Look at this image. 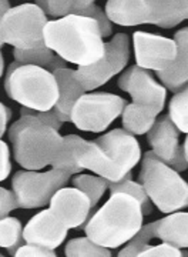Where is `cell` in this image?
Instances as JSON below:
<instances>
[{
    "label": "cell",
    "instance_id": "obj_28",
    "mask_svg": "<svg viewBox=\"0 0 188 257\" xmlns=\"http://www.w3.org/2000/svg\"><path fill=\"white\" fill-rule=\"evenodd\" d=\"M168 117L181 133L188 135V84L172 96L168 106Z\"/></svg>",
    "mask_w": 188,
    "mask_h": 257
},
{
    "label": "cell",
    "instance_id": "obj_9",
    "mask_svg": "<svg viewBox=\"0 0 188 257\" xmlns=\"http://www.w3.org/2000/svg\"><path fill=\"white\" fill-rule=\"evenodd\" d=\"M125 104L113 93H84L73 106L70 121L81 132L101 133L121 116Z\"/></svg>",
    "mask_w": 188,
    "mask_h": 257
},
{
    "label": "cell",
    "instance_id": "obj_7",
    "mask_svg": "<svg viewBox=\"0 0 188 257\" xmlns=\"http://www.w3.org/2000/svg\"><path fill=\"white\" fill-rule=\"evenodd\" d=\"M47 15L37 5L25 3L10 10L0 19V47L10 45L13 49H35L45 45L43 29Z\"/></svg>",
    "mask_w": 188,
    "mask_h": 257
},
{
    "label": "cell",
    "instance_id": "obj_6",
    "mask_svg": "<svg viewBox=\"0 0 188 257\" xmlns=\"http://www.w3.org/2000/svg\"><path fill=\"white\" fill-rule=\"evenodd\" d=\"M138 180L161 213L168 214L188 207V183L174 167L160 160L151 150L141 159Z\"/></svg>",
    "mask_w": 188,
    "mask_h": 257
},
{
    "label": "cell",
    "instance_id": "obj_22",
    "mask_svg": "<svg viewBox=\"0 0 188 257\" xmlns=\"http://www.w3.org/2000/svg\"><path fill=\"white\" fill-rule=\"evenodd\" d=\"M86 139L80 138L77 135H67L63 136V147L60 153L54 159L52 167L64 170L70 175H76L83 172L80 166V156Z\"/></svg>",
    "mask_w": 188,
    "mask_h": 257
},
{
    "label": "cell",
    "instance_id": "obj_11",
    "mask_svg": "<svg viewBox=\"0 0 188 257\" xmlns=\"http://www.w3.org/2000/svg\"><path fill=\"white\" fill-rule=\"evenodd\" d=\"M133 45L135 63L147 70H167L177 57L175 40L157 33L135 32L133 35Z\"/></svg>",
    "mask_w": 188,
    "mask_h": 257
},
{
    "label": "cell",
    "instance_id": "obj_36",
    "mask_svg": "<svg viewBox=\"0 0 188 257\" xmlns=\"http://www.w3.org/2000/svg\"><path fill=\"white\" fill-rule=\"evenodd\" d=\"M10 119H12V110L8 106H5L3 103H0V138L5 135Z\"/></svg>",
    "mask_w": 188,
    "mask_h": 257
},
{
    "label": "cell",
    "instance_id": "obj_15",
    "mask_svg": "<svg viewBox=\"0 0 188 257\" xmlns=\"http://www.w3.org/2000/svg\"><path fill=\"white\" fill-rule=\"evenodd\" d=\"M67 227L56 219L50 209L42 210L33 216L26 227H23V239L26 243L37 244L40 247H60L67 237Z\"/></svg>",
    "mask_w": 188,
    "mask_h": 257
},
{
    "label": "cell",
    "instance_id": "obj_24",
    "mask_svg": "<svg viewBox=\"0 0 188 257\" xmlns=\"http://www.w3.org/2000/svg\"><path fill=\"white\" fill-rule=\"evenodd\" d=\"M94 0H36V5L47 16L53 19L64 18L69 15H80Z\"/></svg>",
    "mask_w": 188,
    "mask_h": 257
},
{
    "label": "cell",
    "instance_id": "obj_3",
    "mask_svg": "<svg viewBox=\"0 0 188 257\" xmlns=\"http://www.w3.org/2000/svg\"><path fill=\"white\" fill-rule=\"evenodd\" d=\"M144 213L140 202L128 193H111L106 204L90 216L83 226L86 236L107 248L127 244L143 227Z\"/></svg>",
    "mask_w": 188,
    "mask_h": 257
},
{
    "label": "cell",
    "instance_id": "obj_29",
    "mask_svg": "<svg viewBox=\"0 0 188 257\" xmlns=\"http://www.w3.org/2000/svg\"><path fill=\"white\" fill-rule=\"evenodd\" d=\"M64 254L67 257H110L111 251L110 248L94 243L89 237H77L67 243Z\"/></svg>",
    "mask_w": 188,
    "mask_h": 257
},
{
    "label": "cell",
    "instance_id": "obj_25",
    "mask_svg": "<svg viewBox=\"0 0 188 257\" xmlns=\"http://www.w3.org/2000/svg\"><path fill=\"white\" fill-rule=\"evenodd\" d=\"M26 241L23 239V226L19 219L9 214L0 219V247L6 248L12 256Z\"/></svg>",
    "mask_w": 188,
    "mask_h": 257
},
{
    "label": "cell",
    "instance_id": "obj_4",
    "mask_svg": "<svg viewBox=\"0 0 188 257\" xmlns=\"http://www.w3.org/2000/svg\"><path fill=\"white\" fill-rule=\"evenodd\" d=\"M13 156L23 169L42 170L52 166L63 147L59 130L45 124L35 116H22L9 128Z\"/></svg>",
    "mask_w": 188,
    "mask_h": 257
},
{
    "label": "cell",
    "instance_id": "obj_14",
    "mask_svg": "<svg viewBox=\"0 0 188 257\" xmlns=\"http://www.w3.org/2000/svg\"><path fill=\"white\" fill-rule=\"evenodd\" d=\"M56 219L67 229H80L94 213L89 196L77 187H62L49 203Z\"/></svg>",
    "mask_w": 188,
    "mask_h": 257
},
{
    "label": "cell",
    "instance_id": "obj_5",
    "mask_svg": "<svg viewBox=\"0 0 188 257\" xmlns=\"http://www.w3.org/2000/svg\"><path fill=\"white\" fill-rule=\"evenodd\" d=\"M5 92L22 107L52 110L59 100V86L53 72L35 64L10 63L5 76Z\"/></svg>",
    "mask_w": 188,
    "mask_h": 257
},
{
    "label": "cell",
    "instance_id": "obj_19",
    "mask_svg": "<svg viewBox=\"0 0 188 257\" xmlns=\"http://www.w3.org/2000/svg\"><path fill=\"white\" fill-rule=\"evenodd\" d=\"M152 239H160L178 248H188V213L172 211L167 217L150 223Z\"/></svg>",
    "mask_w": 188,
    "mask_h": 257
},
{
    "label": "cell",
    "instance_id": "obj_17",
    "mask_svg": "<svg viewBox=\"0 0 188 257\" xmlns=\"http://www.w3.org/2000/svg\"><path fill=\"white\" fill-rule=\"evenodd\" d=\"M177 43V57L167 70L155 72L167 90L178 92L188 84V28L178 30L174 35Z\"/></svg>",
    "mask_w": 188,
    "mask_h": 257
},
{
    "label": "cell",
    "instance_id": "obj_34",
    "mask_svg": "<svg viewBox=\"0 0 188 257\" xmlns=\"http://www.w3.org/2000/svg\"><path fill=\"white\" fill-rule=\"evenodd\" d=\"M18 207L15 193L5 189V187H0V219L8 216L10 211H13Z\"/></svg>",
    "mask_w": 188,
    "mask_h": 257
},
{
    "label": "cell",
    "instance_id": "obj_1",
    "mask_svg": "<svg viewBox=\"0 0 188 257\" xmlns=\"http://www.w3.org/2000/svg\"><path fill=\"white\" fill-rule=\"evenodd\" d=\"M45 45L64 62L90 66L100 60L106 43L99 23L83 15H69L49 20L43 29Z\"/></svg>",
    "mask_w": 188,
    "mask_h": 257
},
{
    "label": "cell",
    "instance_id": "obj_35",
    "mask_svg": "<svg viewBox=\"0 0 188 257\" xmlns=\"http://www.w3.org/2000/svg\"><path fill=\"white\" fill-rule=\"evenodd\" d=\"M10 172H12V162H10L9 146L0 139V182L6 180Z\"/></svg>",
    "mask_w": 188,
    "mask_h": 257
},
{
    "label": "cell",
    "instance_id": "obj_13",
    "mask_svg": "<svg viewBox=\"0 0 188 257\" xmlns=\"http://www.w3.org/2000/svg\"><path fill=\"white\" fill-rule=\"evenodd\" d=\"M118 87L131 96L133 103L150 104L161 111L165 106V86L157 82L147 69H143L137 64L130 66L123 72L118 79Z\"/></svg>",
    "mask_w": 188,
    "mask_h": 257
},
{
    "label": "cell",
    "instance_id": "obj_30",
    "mask_svg": "<svg viewBox=\"0 0 188 257\" xmlns=\"http://www.w3.org/2000/svg\"><path fill=\"white\" fill-rule=\"evenodd\" d=\"M80 15H83V16H89V18L94 19V20L99 23L100 30H101V35H103V37L111 36V33H113V26H111V22H110V19L107 18L106 12L101 9V8L96 6V5L93 3V5H90L87 9L83 10Z\"/></svg>",
    "mask_w": 188,
    "mask_h": 257
},
{
    "label": "cell",
    "instance_id": "obj_37",
    "mask_svg": "<svg viewBox=\"0 0 188 257\" xmlns=\"http://www.w3.org/2000/svg\"><path fill=\"white\" fill-rule=\"evenodd\" d=\"M10 10L9 0H0V19L3 18Z\"/></svg>",
    "mask_w": 188,
    "mask_h": 257
},
{
    "label": "cell",
    "instance_id": "obj_39",
    "mask_svg": "<svg viewBox=\"0 0 188 257\" xmlns=\"http://www.w3.org/2000/svg\"><path fill=\"white\" fill-rule=\"evenodd\" d=\"M184 155H185V159H187L188 162V138L185 139V142H184Z\"/></svg>",
    "mask_w": 188,
    "mask_h": 257
},
{
    "label": "cell",
    "instance_id": "obj_27",
    "mask_svg": "<svg viewBox=\"0 0 188 257\" xmlns=\"http://www.w3.org/2000/svg\"><path fill=\"white\" fill-rule=\"evenodd\" d=\"M108 189L111 193L116 192H121V193H128L131 196H134L135 199L140 202L141 204V209H143L144 214H151L152 211V206H151V200L148 197V194L145 192V189L143 187V184L137 183L133 180V175L130 173L128 176H125L124 179L121 182H108Z\"/></svg>",
    "mask_w": 188,
    "mask_h": 257
},
{
    "label": "cell",
    "instance_id": "obj_23",
    "mask_svg": "<svg viewBox=\"0 0 188 257\" xmlns=\"http://www.w3.org/2000/svg\"><path fill=\"white\" fill-rule=\"evenodd\" d=\"M13 57L19 63L35 64V66L45 67L50 72H53L54 69L66 64L63 59H60L52 49H49L46 45L35 47V49H27V50L13 49Z\"/></svg>",
    "mask_w": 188,
    "mask_h": 257
},
{
    "label": "cell",
    "instance_id": "obj_32",
    "mask_svg": "<svg viewBox=\"0 0 188 257\" xmlns=\"http://www.w3.org/2000/svg\"><path fill=\"white\" fill-rule=\"evenodd\" d=\"M20 114L22 116H35L39 120H42L45 124L50 126V127L56 128L60 132L62 128L63 121L59 119V116L56 114V111L52 109V110H46V111H37V110H32V109H27V107H22L20 109Z\"/></svg>",
    "mask_w": 188,
    "mask_h": 257
},
{
    "label": "cell",
    "instance_id": "obj_2",
    "mask_svg": "<svg viewBox=\"0 0 188 257\" xmlns=\"http://www.w3.org/2000/svg\"><path fill=\"white\" fill-rule=\"evenodd\" d=\"M141 160V146L125 128H114L99 139L86 140L80 166L108 182H121Z\"/></svg>",
    "mask_w": 188,
    "mask_h": 257
},
{
    "label": "cell",
    "instance_id": "obj_38",
    "mask_svg": "<svg viewBox=\"0 0 188 257\" xmlns=\"http://www.w3.org/2000/svg\"><path fill=\"white\" fill-rule=\"evenodd\" d=\"M3 70H5V57L2 53V47H0V77L3 76Z\"/></svg>",
    "mask_w": 188,
    "mask_h": 257
},
{
    "label": "cell",
    "instance_id": "obj_18",
    "mask_svg": "<svg viewBox=\"0 0 188 257\" xmlns=\"http://www.w3.org/2000/svg\"><path fill=\"white\" fill-rule=\"evenodd\" d=\"M106 15L118 26L150 25V8L147 0H107Z\"/></svg>",
    "mask_w": 188,
    "mask_h": 257
},
{
    "label": "cell",
    "instance_id": "obj_21",
    "mask_svg": "<svg viewBox=\"0 0 188 257\" xmlns=\"http://www.w3.org/2000/svg\"><path fill=\"white\" fill-rule=\"evenodd\" d=\"M160 113L161 110L150 104H140V103L125 104L124 110L121 113L123 127L131 135H137V136L147 135Z\"/></svg>",
    "mask_w": 188,
    "mask_h": 257
},
{
    "label": "cell",
    "instance_id": "obj_10",
    "mask_svg": "<svg viewBox=\"0 0 188 257\" xmlns=\"http://www.w3.org/2000/svg\"><path fill=\"white\" fill-rule=\"evenodd\" d=\"M130 60V39L125 33H117L108 43L103 57L90 66H79L76 72L77 80L86 92L96 90L110 82L120 73Z\"/></svg>",
    "mask_w": 188,
    "mask_h": 257
},
{
    "label": "cell",
    "instance_id": "obj_33",
    "mask_svg": "<svg viewBox=\"0 0 188 257\" xmlns=\"http://www.w3.org/2000/svg\"><path fill=\"white\" fill-rule=\"evenodd\" d=\"M16 257H56V253L52 248L40 247L37 244L25 243L16 250Z\"/></svg>",
    "mask_w": 188,
    "mask_h": 257
},
{
    "label": "cell",
    "instance_id": "obj_12",
    "mask_svg": "<svg viewBox=\"0 0 188 257\" xmlns=\"http://www.w3.org/2000/svg\"><path fill=\"white\" fill-rule=\"evenodd\" d=\"M179 133L181 132L167 114L155 120L147 133V142L152 149V153L160 160L174 167L177 172H185L188 162L184 155V147L179 145Z\"/></svg>",
    "mask_w": 188,
    "mask_h": 257
},
{
    "label": "cell",
    "instance_id": "obj_31",
    "mask_svg": "<svg viewBox=\"0 0 188 257\" xmlns=\"http://www.w3.org/2000/svg\"><path fill=\"white\" fill-rule=\"evenodd\" d=\"M182 253L178 247L162 241L158 246H148L138 254V257H181Z\"/></svg>",
    "mask_w": 188,
    "mask_h": 257
},
{
    "label": "cell",
    "instance_id": "obj_8",
    "mask_svg": "<svg viewBox=\"0 0 188 257\" xmlns=\"http://www.w3.org/2000/svg\"><path fill=\"white\" fill-rule=\"evenodd\" d=\"M72 175L52 169L50 172L39 170H19L12 179V190L16 202L22 209H39L47 206L53 194L69 183Z\"/></svg>",
    "mask_w": 188,
    "mask_h": 257
},
{
    "label": "cell",
    "instance_id": "obj_20",
    "mask_svg": "<svg viewBox=\"0 0 188 257\" xmlns=\"http://www.w3.org/2000/svg\"><path fill=\"white\" fill-rule=\"evenodd\" d=\"M150 25L172 29L188 19V0H147Z\"/></svg>",
    "mask_w": 188,
    "mask_h": 257
},
{
    "label": "cell",
    "instance_id": "obj_16",
    "mask_svg": "<svg viewBox=\"0 0 188 257\" xmlns=\"http://www.w3.org/2000/svg\"><path fill=\"white\" fill-rule=\"evenodd\" d=\"M53 74L57 80V86H59V100L53 107V110L56 111V114L59 116V119L62 120L63 123L70 121L73 106L84 94L86 89L77 80L76 72L69 69L66 64L54 69Z\"/></svg>",
    "mask_w": 188,
    "mask_h": 257
},
{
    "label": "cell",
    "instance_id": "obj_26",
    "mask_svg": "<svg viewBox=\"0 0 188 257\" xmlns=\"http://www.w3.org/2000/svg\"><path fill=\"white\" fill-rule=\"evenodd\" d=\"M72 183L74 187L80 189L81 192L86 193L89 196L93 210L99 204L100 199L108 189V180L101 177V176H91V175H79L72 179Z\"/></svg>",
    "mask_w": 188,
    "mask_h": 257
}]
</instances>
